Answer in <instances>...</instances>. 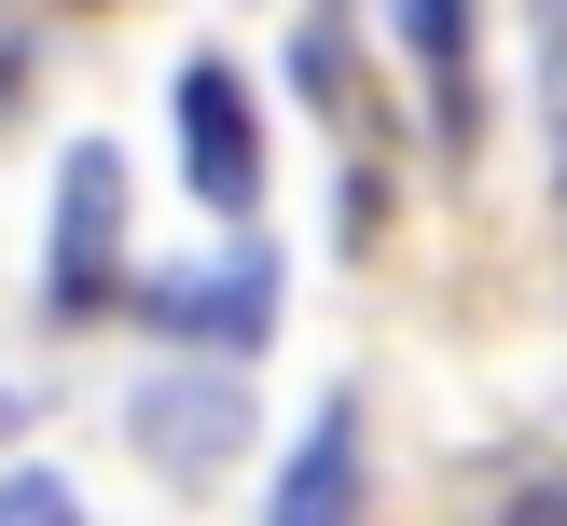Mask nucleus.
<instances>
[{
    "label": "nucleus",
    "mask_w": 567,
    "mask_h": 526,
    "mask_svg": "<svg viewBox=\"0 0 567 526\" xmlns=\"http://www.w3.org/2000/svg\"><path fill=\"white\" fill-rule=\"evenodd\" d=\"M125 305V153L70 138L55 166V249H42V319H111Z\"/></svg>",
    "instance_id": "nucleus-1"
},
{
    "label": "nucleus",
    "mask_w": 567,
    "mask_h": 526,
    "mask_svg": "<svg viewBox=\"0 0 567 526\" xmlns=\"http://www.w3.org/2000/svg\"><path fill=\"white\" fill-rule=\"evenodd\" d=\"M138 319H153L166 347H208V360L264 347V332H277V249H221V264H166V277H138Z\"/></svg>",
    "instance_id": "nucleus-2"
},
{
    "label": "nucleus",
    "mask_w": 567,
    "mask_h": 526,
    "mask_svg": "<svg viewBox=\"0 0 567 526\" xmlns=\"http://www.w3.org/2000/svg\"><path fill=\"white\" fill-rule=\"evenodd\" d=\"M166 111H181V166H194V194L236 221L249 194H264V125H249V83L221 70V55H194V70L166 83Z\"/></svg>",
    "instance_id": "nucleus-3"
},
{
    "label": "nucleus",
    "mask_w": 567,
    "mask_h": 526,
    "mask_svg": "<svg viewBox=\"0 0 567 526\" xmlns=\"http://www.w3.org/2000/svg\"><path fill=\"white\" fill-rule=\"evenodd\" d=\"M138 443H153L166 485H208V471L249 443V388L221 374V360H208V374H153V388H138Z\"/></svg>",
    "instance_id": "nucleus-4"
},
{
    "label": "nucleus",
    "mask_w": 567,
    "mask_h": 526,
    "mask_svg": "<svg viewBox=\"0 0 567 526\" xmlns=\"http://www.w3.org/2000/svg\"><path fill=\"white\" fill-rule=\"evenodd\" d=\"M264 526H360V402H347V388H332V402L305 415V443L277 457Z\"/></svg>",
    "instance_id": "nucleus-5"
},
{
    "label": "nucleus",
    "mask_w": 567,
    "mask_h": 526,
    "mask_svg": "<svg viewBox=\"0 0 567 526\" xmlns=\"http://www.w3.org/2000/svg\"><path fill=\"white\" fill-rule=\"evenodd\" d=\"M402 42H415V70H430L443 153H471V138H485V111H471V0H402Z\"/></svg>",
    "instance_id": "nucleus-6"
},
{
    "label": "nucleus",
    "mask_w": 567,
    "mask_h": 526,
    "mask_svg": "<svg viewBox=\"0 0 567 526\" xmlns=\"http://www.w3.org/2000/svg\"><path fill=\"white\" fill-rule=\"evenodd\" d=\"M0 526H83V485H70V471H42V457L0 471Z\"/></svg>",
    "instance_id": "nucleus-7"
},
{
    "label": "nucleus",
    "mask_w": 567,
    "mask_h": 526,
    "mask_svg": "<svg viewBox=\"0 0 567 526\" xmlns=\"http://www.w3.org/2000/svg\"><path fill=\"white\" fill-rule=\"evenodd\" d=\"M291 83H305L319 111H347V97H360V83H347V28H332V14L305 28V42H291Z\"/></svg>",
    "instance_id": "nucleus-8"
},
{
    "label": "nucleus",
    "mask_w": 567,
    "mask_h": 526,
    "mask_svg": "<svg viewBox=\"0 0 567 526\" xmlns=\"http://www.w3.org/2000/svg\"><path fill=\"white\" fill-rule=\"evenodd\" d=\"M540 111H554V166H567V0H540Z\"/></svg>",
    "instance_id": "nucleus-9"
},
{
    "label": "nucleus",
    "mask_w": 567,
    "mask_h": 526,
    "mask_svg": "<svg viewBox=\"0 0 567 526\" xmlns=\"http://www.w3.org/2000/svg\"><path fill=\"white\" fill-rule=\"evenodd\" d=\"M513 526H567V471H526V485H513Z\"/></svg>",
    "instance_id": "nucleus-10"
}]
</instances>
